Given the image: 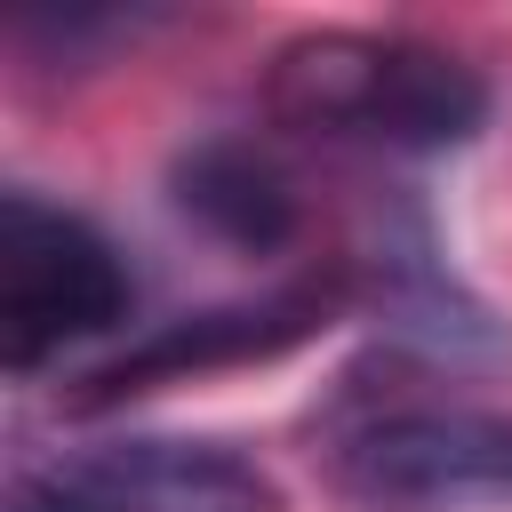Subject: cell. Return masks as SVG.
I'll use <instances>...</instances> for the list:
<instances>
[{
	"mask_svg": "<svg viewBox=\"0 0 512 512\" xmlns=\"http://www.w3.org/2000/svg\"><path fill=\"white\" fill-rule=\"evenodd\" d=\"M272 112L328 136H368L392 152H448L472 144L488 120V80L400 32H312L272 56Z\"/></svg>",
	"mask_w": 512,
	"mask_h": 512,
	"instance_id": "obj_1",
	"label": "cell"
},
{
	"mask_svg": "<svg viewBox=\"0 0 512 512\" xmlns=\"http://www.w3.org/2000/svg\"><path fill=\"white\" fill-rule=\"evenodd\" d=\"M120 320H128V264L112 256V240L72 208L8 192L0 200V360L24 376Z\"/></svg>",
	"mask_w": 512,
	"mask_h": 512,
	"instance_id": "obj_2",
	"label": "cell"
},
{
	"mask_svg": "<svg viewBox=\"0 0 512 512\" xmlns=\"http://www.w3.org/2000/svg\"><path fill=\"white\" fill-rule=\"evenodd\" d=\"M336 480L384 512L512 504V416L488 408H392L336 440Z\"/></svg>",
	"mask_w": 512,
	"mask_h": 512,
	"instance_id": "obj_3",
	"label": "cell"
},
{
	"mask_svg": "<svg viewBox=\"0 0 512 512\" xmlns=\"http://www.w3.org/2000/svg\"><path fill=\"white\" fill-rule=\"evenodd\" d=\"M64 480L128 504V512H280V480L232 448V440H168V432H136V440H104L56 464Z\"/></svg>",
	"mask_w": 512,
	"mask_h": 512,
	"instance_id": "obj_4",
	"label": "cell"
},
{
	"mask_svg": "<svg viewBox=\"0 0 512 512\" xmlns=\"http://www.w3.org/2000/svg\"><path fill=\"white\" fill-rule=\"evenodd\" d=\"M320 320H328V296H320V288H280V296H264V304H216V312L168 320V328H152L144 344H128L120 360H104V368L88 376V400H128V392H152V384H176V376H200V368L272 360V352L304 344Z\"/></svg>",
	"mask_w": 512,
	"mask_h": 512,
	"instance_id": "obj_5",
	"label": "cell"
},
{
	"mask_svg": "<svg viewBox=\"0 0 512 512\" xmlns=\"http://www.w3.org/2000/svg\"><path fill=\"white\" fill-rule=\"evenodd\" d=\"M176 208L192 224H208L216 240H232V248H280L296 232V192H288L280 160L240 144V136L192 144L176 160Z\"/></svg>",
	"mask_w": 512,
	"mask_h": 512,
	"instance_id": "obj_6",
	"label": "cell"
},
{
	"mask_svg": "<svg viewBox=\"0 0 512 512\" xmlns=\"http://www.w3.org/2000/svg\"><path fill=\"white\" fill-rule=\"evenodd\" d=\"M8 512H128V504H112L64 472H24V480H8Z\"/></svg>",
	"mask_w": 512,
	"mask_h": 512,
	"instance_id": "obj_7",
	"label": "cell"
}]
</instances>
